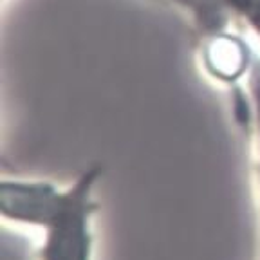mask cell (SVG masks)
<instances>
[{
	"mask_svg": "<svg viewBox=\"0 0 260 260\" xmlns=\"http://www.w3.org/2000/svg\"><path fill=\"white\" fill-rule=\"evenodd\" d=\"M103 172V165L90 162L76 179L65 184L60 210L40 230L38 260H94V220L100 210L96 193Z\"/></svg>",
	"mask_w": 260,
	"mask_h": 260,
	"instance_id": "obj_1",
	"label": "cell"
},
{
	"mask_svg": "<svg viewBox=\"0 0 260 260\" xmlns=\"http://www.w3.org/2000/svg\"><path fill=\"white\" fill-rule=\"evenodd\" d=\"M65 197V186L45 179L4 177L0 183V217L6 222L38 230L53 219Z\"/></svg>",
	"mask_w": 260,
	"mask_h": 260,
	"instance_id": "obj_2",
	"label": "cell"
},
{
	"mask_svg": "<svg viewBox=\"0 0 260 260\" xmlns=\"http://www.w3.org/2000/svg\"><path fill=\"white\" fill-rule=\"evenodd\" d=\"M256 51H253L248 42L226 29L206 37L203 65L210 78L235 89L246 81Z\"/></svg>",
	"mask_w": 260,
	"mask_h": 260,
	"instance_id": "obj_3",
	"label": "cell"
},
{
	"mask_svg": "<svg viewBox=\"0 0 260 260\" xmlns=\"http://www.w3.org/2000/svg\"><path fill=\"white\" fill-rule=\"evenodd\" d=\"M242 96L246 103V116H248L249 132H251L253 148V170H255V183L260 197V54L253 58L251 69L248 78L242 83Z\"/></svg>",
	"mask_w": 260,
	"mask_h": 260,
	"instance_id": "obj_4",
	"label": "cell"
},
{
	"mask_svg": "<svg viewBox=\"0 0 260 260\" xmlns=\"http://www.w3.org/2000/svg\"><path fill=\"white\" fill-rule=\"evenodd\" d=\"M228 11L239 16L260 40V0H222Z\"/></svg>",
	"mask_w": 260,
	"mask_h": 260,
	"instance_id": "obj_5",
	"label": "cell"
}]
</instances>
